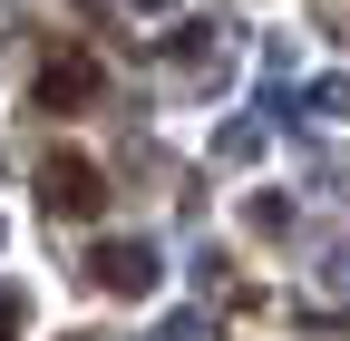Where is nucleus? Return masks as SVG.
Returning <instances> with one entry per match:
<instances>
[{
  "mask_svg": "<svg viewBox=\"0 0 350 341\" xmlns=\"http://www.w3.org/2000/svg\"><path fill=\"white\" fill-rule=\"evenodd\" d=\"M98 88H107V68L88 59V49H59L39 59V78H29V98H39V117H78V108H98Z\"/></svg>",
  "mask_w": 350,
  "mask_h": 341,
  "instance_id": "obj_1",
  "label": "nucleus"
},
{
  "mask_svg": "<svg viewBox=\"0 0 350 341\" xmlns=\"http://www.w3.org/2000/svg\"><path fill=\"white\" fill-rule=\"evenodd\" d=\"M0 341H20V303H10V292H0Z\"/></svg>",
  "mask_w": 350,
  "mask_h": 341,
  "instance_id": "obj_4",
  "label": "nucleus"
},
{
  "mask_svg": "<svg viewBox=\"0 0 350 341\" xmlns=\"http://www.w3.org/2000/svg\"><path fill=\"white\" fill-rule=\"evenodd\" d=\"M39 205H49V215H98V205H107V176H98V156H78V147H49V156H39Z\"/></svg>",
  "mask_w": 350,
  "mask_h": 341,
  "instance_id": "obj_2",
  "label": "nucleus"
},
{
  "mask_svg": "<svg viewBox=\"0 0 350 341\" xmlns=\"http://www.w3.org/2000/svg\"><path fill=\"white\" fill-rule=\"evenodd\" d=\"M88 283H98L107 303H146V292H156V253L146 244H98V253H88Z\"/></svg>",
  "mask_w": 350,
  "mask_h": 341,
  "instance_id": "obj_3",
  "label": "nucleus"
}]
</instances>
